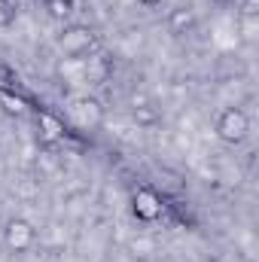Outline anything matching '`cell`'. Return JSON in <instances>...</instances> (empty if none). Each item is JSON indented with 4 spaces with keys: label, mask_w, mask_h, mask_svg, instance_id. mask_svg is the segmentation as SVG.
<instances>
[{
    "label": "cell",
    "mask_w": 259,
    "mask_h": 262,
    "mask_svg": "<svg viewBox=\"0 0 259 262\" xmlns=\"http://www.w3.org/2000/svg\"><path fill=\"white\" fill-rule=\"evenodd\" d=\"M210 3H220V6H226V3H229V0H210Z\"/></svg>",
    "instance_id": "cell-14"
},
{
    "label": "cell",
    "mask_w": 259,
    "mask_h": 262,
    "mask_svg": "<svg viewBox=\"0 0 259 262\" xmlns=\"http://www.w3.org/2000/svg\"><path fill=\"white\" fill-rule=\"evenodd\" d=\"M46 12L55 21H67L73 12V0H46Z\"/></svg>",
    "instance_id": "cell-8"
},
{
    "label": "cell",
    "mask_w": 259,
    "mask_h": 262,
    "mask_svg": "<svg viewBox=\"0 0 259 262\" xmlns=\"http://www.w3.org/2000/svg\"><path fill=\"white\" fill-rule=\"evenodd\" d=\"M244 15H247V18L256 15V0H247V3H244Z\"/></svg>",
    "instance_id": "cell-12"
},
{
    "label": "cell",
    "mask_w": 259,
    "mask_h": 262,
    "mask_svg": "<svg viewBox=\"0 0 259 262\" xmlns=\"http://www.w3.org/2000/svg\"><path fill=\"white\" fill-rule=\"evenodd\" d=\"M70 110H73L76 122H79V125H89V128L101 125V119H104V107H101V101H98V98H92V95L76 98Z\"/></svg>",
    "instance_id": "cell-5"
},
{
    "label": "cell",
    "mask_w": 259,
    "mask_h": 262,
    "mask_svg": "<svg viewBox=\"0 0 259 262\" xmlns=\"http://www.w3.org/2000/svg\"><path fill=\"white\" fill-rule=\"evenodd\" d=\"M140 3H143V6H146V9H153V6H159V3H162V0H140Z\"/></svg>",
    "instance_id": "cell-13"
},
{
    "label": "cell",
    "mask_w": 259,
    "mask_h": 262,
    "mask_svg": "<svg viewBox=\"0 0 259 262\" xmlns=\"http://www.w3.org/2000/svg\"><path fill=\"white\" fill-rule=\"evenodd\" d=\"M134 119H137V122H143V125H149V122H156V110H149V104L134 107Z\"/></svg>",
    "instance_id": "cell-10"
},
{
    "label": "cell",
    "mask_w": 259,
    "mask_h": 262,
    "mask_svg": "<svg viewBox=\"0 0 259 262\" xmlns=\"http://www.w3.org/2000/svg\"><path fill=\"white\" fill-rule=\"evenodd\" d=\"M192 25H195V12L189 9V6H177V9H171V15H168V28H171V34H186Z\"/></svg>",
    "instance_id": "cell-7"
},
{
    "label": "cell",
    "mask_w": 259,
    "mask_h": 262,
    "mask_svg": "<svg viewBox=\"0 0 259 262\" xmlns=\"http://www.w3.org/2000/svg\"><path fill=\"white\" fill-rule=\"evenodd\" d=\"M37 241V232L34 226L25 220V216H12L6 226H3V244L12 250V253H28Z\"/></svg>",
    "instance_id": "cell-3"
},
{
    "label": "cell",
    "mask_w": 259,
    "mask_h": 262,
    "mask_svg": "<svg viewBox=\"0 0 259 262\" xmlns=\"http://www.w3.org/2000/svg\"><path fill=\"white\" fill-rule=\"evenodd\" d=\"M250 134V119L241 107H226L220 116H217V137L226 140V143H244Z\"/></svg>",
    "instance_id": "cell-1"
},
{
    "label": "cell",
    "mask_w": 259,
    "mask_h": 262,
    "mask_svg": "<svg viewBox=\"0 0 259 262\" xmlns=\"http://www.w3.org/2000/svg\"><path fill=\"white\" fill-rule=\"evenodd\" d=\"M37 125H40L43 143H58V140L64 137V122H61L55 113H49V110H40V113H37Z\"/></svg>",
    "instance_id": "cell-6"
},
{
    "label": "cell",
    "mask_w": 259,
    "mask_h": 262,
    "mask_svg": "<svg viewBox=\"0 0 259 262\" xmlns=\"http://www.w3.org/2000/svg\"><path fill=\"white\" fill-rule=\"evenodd\" d=\"M0 104H3V110H6L9 116H18V113L25 110V104H21L18 98H12V95H9L6 89H0Z\"/></svg>",
    "instance_id": "cell-9"
},
{
    "label": "cell",
    "mask_w": 259,
    "mask_h": 262,
    "mask_svg": "<svg viewBox=\"0 0 259 262\" xmlns=\"http://www.w3.org/2000/svg\"><path fill=\"white\" fill-rule=\"evenodd\" d=\"M131 210L140 223H156L162 216V195L153 186H137L131 195Z\"/></svg>",
    "instance_id": "cell-4"
},
{
    "label": "cell",
    "mask_w": 259,
    "mask_h": 262,
    "mask_svg": "<svg viewBox=\"0 0 259 262\" xmlns=\"http://www.w3.org/2000/svg\"><path fill=\"white\" fill-rule=\"evenodd\" d=\"M95 31L89 25H67L64 31L58 34V49L64 52L67 58H82L95 49Z\"/></svg>",
    "instance_id": "cell-2"
},
{
    "label": "cell",
    "mask_w": 259,
    "mask_h": 262,
    "mask_svg": "<svg viewBox=\"0 0 259 262\" xmlns=\"http://www.w3.org/2000/svg\"><path fill=\"white\" fill-rule=\"evenodd\" d=\"M15 18V9H12V0H0V21H12Z\"/></svg>",
    "instance_id": "cell-11"
}]
</instances>
